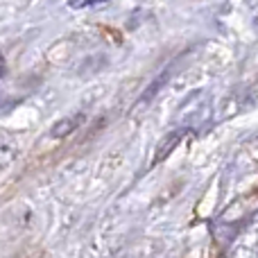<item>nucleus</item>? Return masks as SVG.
Returning a JSON list of instances; mask_svg holds the SVG:
<instances>
[{"label":"nucleus","mask_w":258,"mask_h":258,"mask_svg":"<svg viewBox=\"0 0 258 258\" xmlns=\"http://www.w3.org/2000/svg\"><path fill=\"white\" fill-rule=\"evenodd\" d=\"M84 122V113H73V116H66L61 118V120L57 122L52 129H50V134H52V138H63V136H71L73 132H75L77 127Z\"/></svg>","instance_id":"nucleus-1"},{"label":"nucleus","mask_w":258,"mask_h":258,"mask_svg":"<svg viewBox=\"0 0 258 258\" xmlns=\"http://www.w3.org/2000/svg\"><path fill=\"white\" fill-rule=\"evenodd\" d=\"M181 138H183V132H172V134H170V136L159 145V150H156V156H154V161H152V163H154V165L161 163V161H163L165 156H168L170 152H172L174 147L179 145V141H181Z\"/></svg>","instance_id":"nucleus-2"},{"label":"nucleus","mask_w":258,"mask_h":258,"mask_svg":"<svg viewBox=\"0 0 258 258\" xmlns=\"http://www.w3.org/2000/svg\"><path fill=\"white\" fill-rule=\"evenodd\" d=\"M100 3H107V0H82L80 7H91V5H100Z\"/></svg>","instance_id":"nucleus-3"},{"label":"nucleus","mask_w":258,"mask_h":258,"mask_svg":"<svg viewBox=\"0 0 258 258\" xmlns=\"http://www.w3.org/2000/svg\"><path fill=\"white\" fill-rule=\"evenodd\" d=\"M3 73H5V59H3V54H0V77H3Z\"/></svg>","instance_id":"nucleus-4"}]
</instances>
